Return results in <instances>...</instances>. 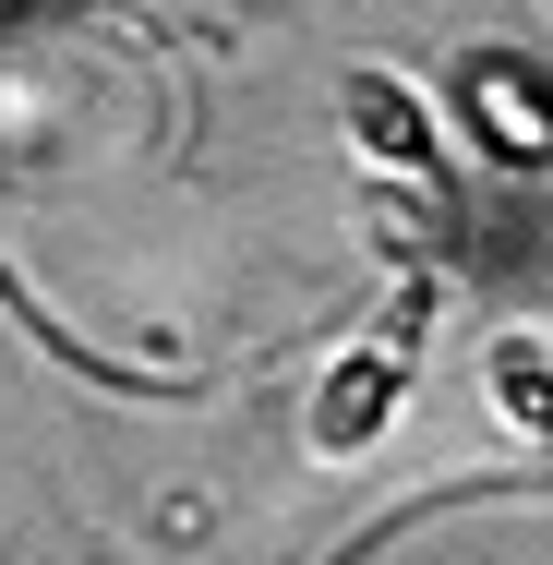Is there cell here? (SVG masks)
I'll use <instances>...</instances> for the list:
<instances>
[{
	"label": "cell",
	"instance_id": "cell-1",
	"mask_svg": "<svg viewBox=\"0 0 553 565\" xmlns=\"http://www.w3.org/2000/svg\"><path fill=\"white\" fill-rule=\"evenodd\" d=\"M434 265H410L349 338L313 361V385H301V446L326 457V469H349V457H373L385 434H397V409L422 397V349H434Z\"/></svg>",
	"mask_w": 553,
	"mask_h": 565
},
{
	"label": "cell",
	"instance_id": "cell-2",
	"mask_svg": "<svg viewBox=\"0 0 553 565\" xmlns=\"http://www.w3.org/2000/svg\"><path fill=\"white\" fill-rule=\"evenodd\" d=\"M337 145L361 157V181H385V193H410V205H457V157H445L434 132V97L422 85H397L385 61H361V73H337Z\"/></svg>",
	"mask_w": 553,
	"mask_h": 565
},
{
	"label": "cell",
	"instance_id": "cell-3",
	"mask_svg": "<svg viewBox=\"0 0 553 565\" xmlns=\"http://www.w3.org/2000/svg\"><path fill=\"white\" fill-rule=\"evenodd\" d=\"M445 109H457V132L493 157V169H553V73L530 61V49H469L457 61V85H445Z\"/></svg>",
	"mask_w": 553,
	"mask_h": 565
},
{
	"label": "cell",
	"instance_id": "cell-4",
	"mask_svg": "<svg viewBox=\"0 0 553 565\" xmlns=\"http://www.w3.org/2000/svg\"><path fill=\"white\" fill-rule=\"evenodd\" d=\"M24 12H85V0H0V24H24ZM0 313H12L36 349H49L61 373H97L109 397H181V373H145V361H109V349H85L61 313H49V301H36V289H24V277H12V253H0Z\"/></svg>",
	"mask_w": 553,
	"mask_h": 565
},
{
	"label": "cell",
	"instance_id": "cell-5",
	"mask_svg": "<svg viewBox=\"0 0 553 565\" xmlns=\"http://www.w3.org/2000/svg\"><path fill=\"white\" fill-rule=\"evenodd\" d=\"M481 397H493V422L542 457V481H553V338L542 326H506L481 349Z\"/></svg>",
	"mask_w": 553,
	"mask_h": 565
},
{
	"label": "cell",
	"instance_id": "cell-6",
	"mask_svg": "<svg viewBox=\"0 0 553 565\" xmlns=\"http://www.w3.org/2000/svg\"><path fill=\"white\" fill-rule=\"evenodd\" d=\"M506 493H542V481H422V493H397L385 518H361V530H337L326 565H373L385 542H410V530H434V518H457V505H506Z\"/></svg>",
	"mask_w": 553,
	"mask_h": 565
}]
</instances>
